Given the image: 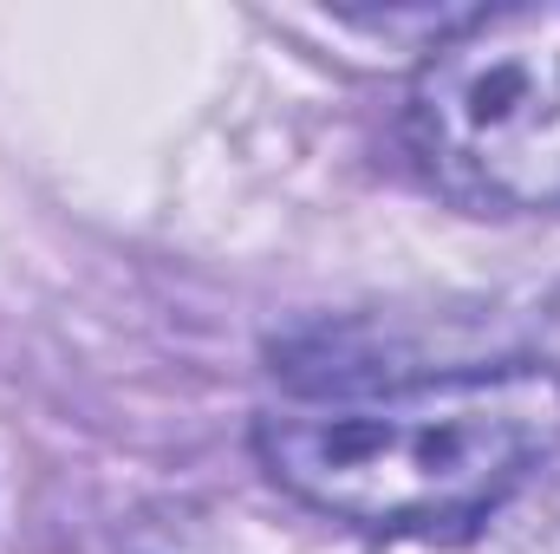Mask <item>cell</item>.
Returning <instances> with one entry per match:
<instances>
[{"mask_svg": "<svg viewBox=\"0 0 560 554\" xmlns=\"http://www.w3.org/2000/svg\"><path fill=\"white\" fill-rule=\"evenodd\" d=\"M255 457L300 509L418 542L495 516L560 457V366L495 359L255 417Z\"/></svg>", "mask_w": 560, "mask_h": 554, "instance_id": "obj_1", "label": "cell"}, {"mask_svg": "<svg viewBox=\"0 0 560 554\" xmlns=\"http://www.w3.org/2000/svg\"><path fill=\"white\" fill-rule=\"evenodd\" d=\"M405 143L476 216L560 209V0L482 7L430 39L405 92Z\"/></svg>", "mask_w": 560, "mask_h": 554, "instance_id": "obj_2", "label": "cell"}]
</instances>
